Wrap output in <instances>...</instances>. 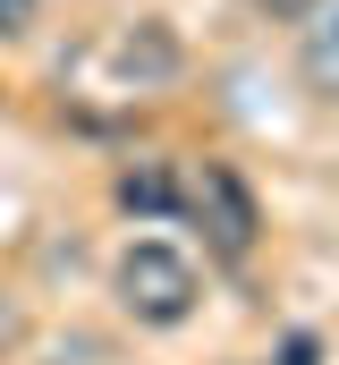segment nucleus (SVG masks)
<instances>
[{
  "instance_id": "f257e3e1",
  "label": "nucleus",
  "mask_w": 339,
  "mask_h": 365,
  "mask_svg": "<svg viewBox=\"0 0 339 365\" xmlns=\"http://www.w3.org/2000/svg\"><path fill=\"white\" fill-rule=\"evenodd\" d=\"M110 280H119V306H127L136 323H153V331H170V323L195 314V264H187L178 247H162V238H136Z\"/></svg>"
},
{
  "instance_id": "f03ea898",
  "label": "nucleus",
  "mask_w": 339,
  "mask_h": 365,
  "mask_svg": "<svg viewBox=\"0 0 339 365\" xmlns=\"http://www.w3.org/2000/svg\"><path fill=\"white\" fill-rule=\"evenodd\" d=\"M178 212H195V221H204V247H212L221 264H246V255H254V230H263V212H254L246 179H238L229 162H204L195 179L178 187Z\"/></svg>"
},
{
  "instance_id": "7ed1b4c3",
  "label": "nucleus",
  "mask_w": 339,
  "mask_h": 365,
  "mask_svg": "<svg viewBox=\"0 0 339 365\" xmlns=\"http://www.w3.org/2000/svg\"><path fill=\"white\" fill-rule=\"evenodd\" d=\"M119 212H136V221L178 212V179H170V162H136V170H119Z\"/></svg>"
},
{
  "instance_id": "20e7f679",
  "label": "nucleus",
  "mask_w": 339,
  "mask_h": 365,
  "mask_svg": "<svg viewBox=\"0 0 339 365\" xmlns=\"http://www.w3.org/2000/svg\"><path fill=\"white\" fill-rule=\"evenodd\" d=\"M306 86H314V93H339V0H323L314 26H306Z\"/></svg>"
},
{
  "instance_id": "39448f33",
  "label": "nucleus",
  "mask_w": 339,
  "mask_h": 365,
  "mask_svg": "<svg viewBox=\"0 0 339 365\" xmlns=\"http://www.w3.org/2000/svg\"><path fill=\"white\" fill-rule=\"evenodd\" d=\"M119 68H127V77H170V68H178V43H170L162 26H136V34L119 43Z\"/></svg>"
},
{
  "instance_id": "423d86ee",
  "label": "nucleus",
  "mask_w": 339,
  "mask_h": 365,
  "mask_svg": "<svg viewBox=\"0 0 339 365\" xmlns=\"http://www.w3.org/2000/svg\"><path fill=\"white\" fill-rule=\"evenodd\" d=\"M271 365H323V340H314V331H288V340H280V357Z\"/></svg>"
},
{
  "instance_id": "0eeeda50",
  "label": "nucleus",
  "mask_w": 339,
  "mask_h": 365,
  "mask_svg": "<svg viewBox=\"0 0 339 365\" xmlns=\"http://www.w3.org/2000/svg\"><path fill=\"white\" fill-rule=\"evenodd\" d=\"M34 9H43V0H0V43H9V34H26V26H34Z\"/></svg>"
},
{
  "instance_id": "6e6552de",
  "label": "nucleus",
  "mask_w": 339,
  "mask_h": 365,
  "mask_svg": "<svg viewBox=\"0 0 339 365\" xmlns=\"http://www.w3.org/2000/svg\"><path fill=\"white\" fill-rule=\"evenodd\" d=\"M9 340H17V314H9V306H0V349H9Z\"/></svg>"
}]
</instances>
